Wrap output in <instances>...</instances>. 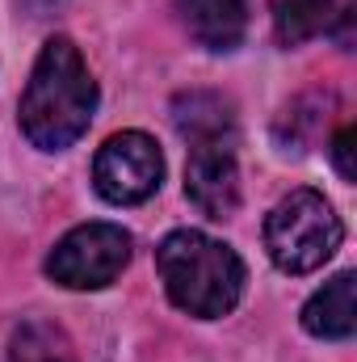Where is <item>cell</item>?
Listing matches in <instances>:
<instances>
[{
	"label": "cell",
	"mask_w": 357,
	"mask_h": 362,
	"mask_svg": "<svg viewBox=\"0 0 357 362\" xmlns=\"http://www.w3.org/2000/svg\"><path fill=\"white\" fill-rule=\"evenodd\" d=\"M97 114V85L72 38L55 34L34 59L30 85L21 93V131L42 152H63L89 131Z\"/></svg>",
	"instance_id": "1"
},
{
	"label": "cell",
	"mask_w": 357,
	"mask_h": 362,
	"mask_svg": "<svg viewBox=\"0 0 357 362\" xmlns=\"http://www.w3.org/2000/svg\"><path fill=\"white\" fill-rule=\"evenodd\" d=\"M156 270L164 278L169 299L198 320H219L236 312V303L244 299V282H248L236 249L198 228H177L160 240Z\"/></svg>",
	"instance_id": "2"
},
{
	"label": "cell",
	"mask_w": 357,
	"mask_h": 362,
	"mask_svg": "<svg viewBox=\"0 0 357 362\" xmlns=\"http://www.w3.org/2000/svg\"><path fill=\"white\" fill-rule=\"evenodd\" d=\"M345 240L341 215L320 189H294L286 194L265 219V249L282 274L320 270Z\"/></svg>",
	"instance_id": "3"
},
{
	"label": "cell",
	"mask_w": 357,
	"mask_h": 362,
	"mask_svg": "<svg viewBox=\"0 0 357 362\" xmlns=\"http://www.w3.org/2000/svg\"><path fill=\"white\" fill-rule=\"evenodd\" d=\"M131 266V232L118 223H80L47 257L51 282L68 291H101Z\"/></svg>",
	"instance_id": "4"
},
{
	"label": "cell",
	"mask_w": 357,
	"mask_h": 362,
	"mask_svg": "<svg viewBox=\"0 0 357 362\" xmlns=\"http://www.w3.org/2000/svg\"><path fill=\"white\" fill-rule=\"evenodd\" d=\"M164 181V156L152 135L143 131H122L109 135L92 160V185L105 202L114 206H139L147 202Z\"/></svg>",
	"instance_id": "5"
},
{
	"label": "cell",
	"mask_w": 357,
	"mask_h": 362,
	"mask_svg": "<svg viewBox=\"0 0 357 362\" xmlns=\"http://www.w3.org/2000/svg\"><path fill=\"white\" fill-rule=\"evenodd\" d=\"M185 198L210 219L236 215V206H240V165H236V144L231 139L189 144Z\"/></svg>",
	"instance_id": "6"
},
{
	"label": "cell",
	"mask_w": 357,
	"mask_h": 362,
	"mask_svg": "<svg viewBox=\"0 0 357 362\" xmlns=\"http://www.w3.org/2000/svg\"><path fill=\"white\" fill-rule=\"evenodd\" d=\"M177 13L206 51H236L248 34V0H177Z\"/></svg>",
	"instance_id": "7"
},
{
	"label": "cell",
	"mask_w": 357,
	"mask_h": 362,
	"mask_svg": "<svg viewBox=\"0 0 357 362\" xmlns=\"http://www.w3.org/2000/svg\"><path fill=\"white\" fill-rule=\"evenodd\" d=\"M303 329L324 341H345L357 329V274L341 270L303 303Z\"/></svg>",
	"instance_id": "8"
},
{
	"label": "cell",
	"mask_w": 357,
	"mask_h": 362,
	"mask_svg": "<svg viewBox=\"0 0 357 362\" xmlns=\"http://www.w3.org/2000/svg\"><path fill=\"white\" fill-rule=\"evenodd\" d=\"M173 122H177L185 144H214V139H231L236 144L240 139L231 101H223L219 93H206V89L181 93L173 101Z\"/></svg>",
	"instance_id": "9"
},
{
	"label": "cell",
	"mask_w": 357,
	"mask_h": 362,
	"mask_svg": "<svg viewBox=\"0 0 357 362\" xmlns=\"http://www.w3.org/2000/svg\"><path fill=\"white\" fill-rule=\"evenodd\" d=\"M332 17H341V0H277L273 4V34L282 47H303L320 38Z\"/></svg>",
	"instance_id": "10"
},
{
	"label": "cell",
	"mask_w": 357,
	"mask_h": 362,
	"mask_svg": "<svg viewBox=\"0 0 357 362\" xmlns=\"http://www.w3.org/2000/svg\"><path fill=\"white\" fill-rule=\"evenodd\" d=\"M8 362H80L72 337L51 320H25L8 337Z\"/></svg>",
	"instance_id": "11"
},
{
	"label": "cell",
	"mask_w": 357,
	"mask_h": 362,
	"mask_svg": "<svg viewBox=\"0 0 357 362\" xmlns=\"http://www.w3.org/2000/svg\"><path fill=\"white\" fill-rule=\"evenodd\" d=\"M332 160H337V173L345 181L357 177V169H353V127H345V131L332 139Z\"/></svg>",
	"instance_id": "12"
}]
</instances>
